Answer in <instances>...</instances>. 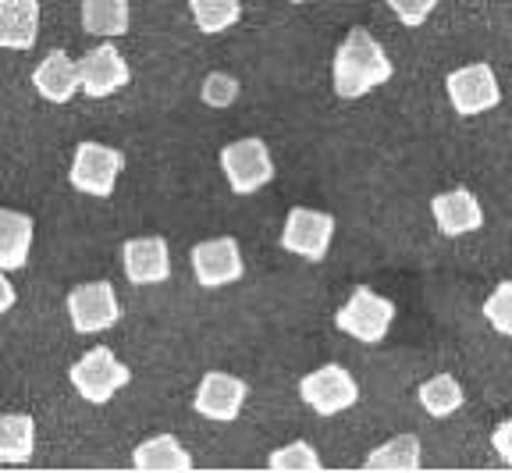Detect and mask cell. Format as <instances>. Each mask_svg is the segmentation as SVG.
Returning <instances> with one entry per match:
<instances>
[{"mask_svg":"<svg viewBox=\"0 0 512 473\" xmlns=\"http://www.w3.org/2000/svg\"><path fill=\"white\" fill-rule=\"evenodd\" d=\"M392 57L367 33V29H349L345 40L335 50V65H331V82H335L338 100H360L370 89L384 86L392 79Z\"/></svg>","mask_w":512,"mask_h":473,"instance_id":"cell-1","label":"cell"},{"mask_svg":"<svg viewBox=\"0 0 512 473\" xmlns=\"http://www.w3.org/2000/svg\"><path fill=\"white\" fill-rule=\"evenodd\" d=\"M68 381H72V388L86 402L104 406V402L114 399V392H121V388L132 381V370H128L107 345H96V349H89L82 360L72 363Z\"/></svg>","mask_w":512,"mask_h":473,"instance_id":"cell-2","label":"cell"},{"mask_svg":"<svg viewBox=\"0 0 512 473\" xmlns=\"http://www.w3.org/2000/svg\"><path fill=\"white\" fill-rule=\"evenodd\" d=\"M392 321H395V303L392 299L377 296L374 289L360 285V289H352L349 303L335 313V324L338 331H345L349 338L356 342H381L388 331H392Z\"/></svg>","mask_w":512,"mask_h":473,"instance_id":"cell-3","label":"cell"},{"mask_svg":"<svg viewBox=\"0 0 512 473\" xmlns=\"http://www.w3.org/2000/svg\"><path fill=\"white\" fill-rule=\"evenodd\" d=\"M221 171L235 196H249L274 178V161L264 139H235L221 150Z\"/></svg>","mask_w":512,"mask_h":473,"instance_id":"cell-4","label":"cell"},{"mask_svg":"<svg viewBox=\"0 0 512 473\" xmlns=\"http://www.w3.org/2000/svg\"><path fill=\"white\" fill-rule=\"evenodd\" d=\"M121 171H125V153L121 150L104 143H79L68 178H72V185L79 193L107 200L114 193V185H118Z\"/></svg>","mask_w":512,"mask_h":473,"instance_id":"cell-5","label":"cell"},{"mask_svg":"<svg viewBox=\"0 0 512 473\" xmlns=\"http://www.w3.org/2000/svg\"><path fill=\"white\" fill-rule=\"evenodd\" d=\"M299 395H303V402L313 409V413H320V417H335V413H342V409L356 406L360 385L352 381V374L345 367L324 363V367H317L313 374H306L303 381H299Z\"/></svg>","mask_w":512,"mask_h":473,"instance_id":"cell-6","label":"cell"},{"mask_svg":"<svg viewBox=\"0 0 512 473\" xmlns=\"http://www.w3.org/2000/svg\"><path fill=\"white\" fill-rule=\"evenodd\" d=\"M331 239H335V217L324 214V210H310V207H292L288 210L285 232H281V246L296 257L320 264L328 257Z\"/></svg>","mask_w":512,"mask_h":473,"instance_id":"cell-7","label":"cell"},{"mask_svg":"<svg viewBox=\"0 0 512 473\" xmlns=\"http://www.w3.org/2000/svg\"><path fill=\"white\" fill-rule=\"evenodd\" d=\"M68 317L82 335L114 328L121 317V303L111 281H86V285L68 292Z\"/></svg>","mask_w":512,"mask_h":473,"instance_id":"cell-8","label":"cell"},{"mask_svg":"<svg viewBox=\"0 0 512 473\" xmlns=\"http://www.w3.org/2000/svg\"><path fill=\"white\" fill-rule=\"evenodd\" d=\"M445 89L459 118H473V114H484L502 104V89H498V79L488 65L456 68V72L445 79Z\"/></svg>","mask_w":512,"mask_h":473,"instance_id":"cell-9","label":"cell"},{"mask_svg":"<svg viewBox=\"0 0 512 473\" xmlns=\"http://www.w3.org/2000/svg\"><path fill=\"white\" fill-rule=\"evenodd\" d=\"M192 260V274L200 281L203 289H221V285H232L242 278L246 264H242V249L235 239H207L200 246H192L189 253Z\"/></svg>","mask_w":512,"mask_h":473,"instance_id":"cell-10","label":"cell"},{"mask_svg":"<svg viewBox=\"0 0 512 473\" xmlns=\"http://www.w3.org/2000/svg\"><path fill=\"white\" fill-rule=\"evenodd\" d=\"M82 75V93L93 100H104L118 89H125L132 82V68H128L125 57L114 50V43H100L79 61Z\"/></svg>","mask_w":512,"mask_h":473,"instance_id":"cell-11","label":"cell"},{"mask_svg":"<svg viewBox=\"0 0 512 473\" xmlns=\"http://www.w3.org/2000/svg\"><path fill=\"white\" fill-rule=\"evenodd\" d=\"M249 395V385L242 377L224 374V370H210L203 374L200 388H196V413L217 424H228L242 413V402Z\"/></svg>","mask_w":512,"mask_h":473,"instance_id":"cell-12","label":"cell"},{"mask_svg":"<svg viewBox=\"0 0 512 473\" xmlns=\"http://www.w3.org/2000/svg\"><path fill=\"white\" fill-rule=\"evenodd\" d=\"M121 264H125V278L132 285H160L171 274V253L168 242L160 235H143V239H128L121 249Z\"/></svg>","mask_w":512,"mask_h":473,"instance_id":"cell-13","label":"cell"},{"mask_svg":"<svg viewBox=\"0 0 512 473\" xmlns=\"http://www.w3.org/2000/svg\"><path fill=\"white\" fill-rule=\"evenodd\" d=\"M431 214L434 225H438L441 235L448 239H459V235H470L484 228V210H480L477 196L470 189H448V193H438L431 200Z\"/></svg>","mask_w":512,"mask_h":473,"instance_id":"cell-14","label":"cell"},{"mask_svg":"<svg viewBox=\"0 0 512 473\" xmlns=\"http://www.w3.org/2000/svg\"><path fill=\"white\" fill-rule=\"evenodd\" d=\"M32 86L50 104H68L82 89L79 61H72L64 50H50L40 65H36V72H32Z\"/></svg>","mask_w":512,"mask_h":473,"instance_id":"cell-15","label":"cell"},{"mask_svg":"<svg viewBox=\"0 0 512 473\" xmlns=\"http://www.w3.org/2000/svg\"><path fill=\"white\" fill-rule=\"evenodd\" d=\"M40 36L36 0H0V50H29Z\"/></svg>","mask_w":512,"mask_h":473,"instance_id":"cell-16","label":"cell"},{"mask_svg":"<svg viewBox=\"0 0 512 473\" xmlns=\"http://www.w3.org/2000/svg\"><path fill=\"white\" fill-rule=\"evenodd\" d=\"M32 232L36 225L29 214L0 207V271H22L29 264Z\"/></svg>","mask_w":512,"mask_h":473,"instance_id":"cell-17","label":"cell"},{"mask_svg":"<svg viewBox=\"0 0 512 473\" xmlns=\"http://www.w3.org/2000/svg\"><path fill=\"white\" fill-rule=\"evenodd\" d=\"M132 25V8L128 0H82V29L89 36H125Z\"/></svg>","mask_w":512,"mask_h":473,"instance_id":"cell-18","label":"cell"},{"mask_svg":"<svg viewBox=\"0 0 512 473\" xmlns=\"http://www.w3.org/2000/svg\"><path fill=\"white\" fill-rule=\"evenodd\" d=\"M36 452V420L29 413H0V463H29Z\"/></svg>","mask_w":512,"mask_h":473,"instance_id":"cell-19","label":"cell"},{"mask_svg":"<svg viewBox=\"0 0 512 473\" xmlns=\"http://www.w3.org/2000/svg\"><path fill=\"white\" fill-rule=\"evenodd\" d=\"M132 466L136 470H192V456L178 445V438L157 434L132 452Z\"/></svg>","mask_w":512,"mask_h":473,"instance_id":"cell-20","label":"cell"},{"mask_svg":"<svg viewBox=\"0 0 512 473\" xmlns=\"http://www.w3.org/2000/svg\"><path fill=\"white\" fill-rule=\"evenodd\" d=\"M420 438L399 434L367 456V470H420Z\"/></svg>","mask_w":512,"mask_h":473,"instance_id":"cell-21","label":"cell"},{"mask_svg":"<svg viewBox=\"0 0 512 473\" xmlns=\"http://www.w3.org/2000/svg\"><path fill=\"white\" fill-rule=\"evenodd\" d=\"M420 406L427 409V413H431V417H452V413H456L459 406H463V388H459V381L452 374H434L431 381H424V385H420Z\"/></svg>","mask_w":512,"mask_h":473,"instance_id":"cell-22","label":"cell"},{"mask_svg":"<svg viewBox=\"0 0 512 473\" xmlns=\"http://www.w3.org/2000/svg\"><path fill=\"white\" fill-rule=\"evenodd\" d=\"M189 11H192L196 29L207 36H217V33H224V29H232V25L242 18L239 0H189Z\"/></svg>","mask_w":512,"mask_h":473,"instance_id":"cell-23","label":"cell"},{"mask_svg":"<svg viewBox=\"0 0 512 473\" xmlns=\"http://www.w3.org/2000/svg\"><path fill=\"white\" fill-rule=\"evenodd\" d=\"M271 470H320V456L310 441H292V445H281L267 456Z\"/></svg>","mask_w":512,"mask_h":473,"instance_id":"cell-24","label":"cell"},{"mask_svg":"<svg viewBox=\"0 0 512 473\" xmlns=\"http://www.w3.org/2000/svg\"><path fill=\"white\" fill-rule=\"evenodd\" d=\"M484 317L498 335H512V281L495 285V292L484 299Z\"/></svg>","mask_w":512,"mask_h":473,"instance_id":"cell-25","label":"cell"},{"mask_svg":"<svg viewBox=\"0 0 512 473\" xmlns=\"http://www.w3.org/2000/svg\"><path fill=\"white\" fill-rule=\"evenodd\" d=\"M239 97V79L228 72H214L203 79V104L207 107H232Z\"/></svg>","mask_w":512,"mask_h":473,"instance_id":"cell-26","label":"cell"},{"mask_svg":"<svg viewBox=\"0 0 512 473\" xmlns=\"http://www.w3.org/2000/svg\"><path fill=\"white\" fill-rule=\"evenodd\" d=\"M384 4L395 11V18H399L406 29H416V25H424L427 18H431V11L438 8L441 0H384Z\"/></svg>","mask_w":512,"mask_h":473,"instance_id":"cell-27","label":"cell"},{"mask_svg":"<svg viewBox=\"0 0 512 473\" xmlns=\"http://www.w3.org/2000/svg\"><path fill=\"white\" fill-rule=\"evenodd\" d=\"M491 445H495V452L502 456V463L512 466V417L502 420V424L495 427V434H491Z\"/></svg>","mask_w":512,"mask_h":473,"instance_id":"cell-28","label":"cell"},{"mask_svg":"<svg viewBox=\"0 0 512 473\" xmlns=\"http://www.w3.org/2000/svg\"><path fill=\"white\" fill-rule=\"evenodd\" d=\"M15 285L8 281V271H0V313H8L15 306Z\"/></svg>","mask_w":512,"mask_h":473,"instance_id":"cell-29","label":"cell"},{"mask_svg":"<svg viewBox=\"0 0 512 473\" xmlns=\"http://www.w3.org/2000/svg\"><path fill=\"white\" fill-rule=\"evenodd\" d=\"M292 4H306V0H292Z\"/></svg>","mask_w":512,"mask_h":473,"instance_id":"cell-30","label":"cell"}]
</instances>
